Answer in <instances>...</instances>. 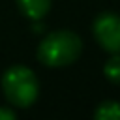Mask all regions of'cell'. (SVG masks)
<instances>
[{"instance_id": "cell-1", "label": "cell", "mask_w": 120, "mask_h": 120, "mask_svg": "<svg viewBox=\"0 0 120 120\" xmlns=\"http://www.w3.org/2000/svg\"><path fill=\"white\" fill-rule=\"evenodd\" d=\"M82 51L81 38L71 30H56L51 32L38 47V58L43 66L49 68H64L73 64Z\"/></svg>"}, {"instance_id": "cell-2", "label": "cell", "mask_w": 120, "mask_h": 120, "mask_svg": "<svg viewBox=\"0 0 120 120\" xmlns=\"http://www.w3.org/2000/svg\"><path fill=\"white\" fill-rule=\"evenodd\" d=\"M2 90L6 99L15 107H30L39 94V82L26 66H11L2 75Z\"/></svg>"}, {"instance_id": "cell-3", "label": "cell", "mask_w": 120, "mask_h": 120, "mask_svg": "<svg viewBox=\"0 0 120 120\" xmlns=\"http://www.w3.org/2000/svg\"><path fill=\"white\" fill-rule=\"evenodd\" d=\"M94 38L111 54H120V15L116 13H99L92 24Z\"/></svg>"}, {"instance_id": "cell-4", "label": "cell", "mask_w": 120, "mask_h": 120, "mask_svg": "<svg viewBox=\"0 0 120 120\" xmlns=\"http://www.w3.org/2000/svg\"><path fill=\"white\" fill-rule=\"evenodd\" d=\"M19 9L32 21L43 19L51 9V0H17Z\"/></svg>"}, {"instance_id": "cell-5", "label": "cell", "mask_w": 120, "mask_h": 120, "mask_svg": "<svg viewBox=\"0 0 120 120\" xmlns=\"http://www.w3.org/2000/svg\"><path fill=\"white\" fill-rule=\"evenodd\" d=\"M96 120H120V103L118 101H101L94 111Z\"/></svg>"}, {"instance_id": "cell-6", "label": "cell", "mask_w": 120, "mask_h": 120, "mask_svg": "<svg viewBox=\"0 0 120 120\" xmlns=\"http://www.w3.org/2000/svg\"><path fill=\"white\" fill-rule=\"evenodd\" d=\"M103 73H105V77H107L112 84H120V56H118V54L111 56V58L105 62Z\"/></svg>"}, {"instance_id": "cell-7", "label": "cell", "mask_w": 120, "mask_h": 120, "mask_svg": "<svg viewBox=\"0 0 120 120\" xmlns=\"http://www.w3.org/2000/svg\"><path fill=\"white\" fill-rule=\"evenodd\" d=\"M15 118V112L9 111L8 107H0V120H13Z\"/></svg>"}, {"instance_id": "cell-8", "label": "cell", "mask_w": 120, "mask_h": 120, "mask_svg": "<svg viewBox=\"0 0 120 120\" xmlns=\"http://www.w3.org/2000/svg\"><path fill=\"white\" fill-rule=\"evenodd\" d=\"M41 28H43L41 24H34V30H36V32H41Z\"/></svg>"}]
</instances>
